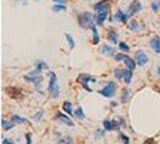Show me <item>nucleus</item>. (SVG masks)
<instances>
[{
    "label": "nucleus",
    "instance_id": "1",
    "mask_svg": "<svg viewBox=\"0 0 160 144\" xmlns=\"http://www.w3.org/2000/svg\"><path fill=\"white\" fill-rule=\"evenodd\" d=\"M93 9L97 11L95 24L97 25H104V23H105V19H107V17H108V13H110V5L102 0V2H99V3H97V5L93 6Z\"/></svg>",
    "mask_w": 160,
    "mask_h": 144
},
{
    "label": "nucleus",
    "instance_id": "2",
    "mask_svg": "<svg viewBox=\"0 0 160 144\" xmlns=\"http://www.w3.org/2000/svg\"><path fill=\"white\" fill-rule=\"evenodd\" d=\"M77 21H79V25L82 28H93L95 27V17H93V13L91 12H82L79 13V17H77Z\"/></svg>",
    "mask_w": 160,
    "mask_h": 144
},
{
    "label": "nucleus",
    "instance_id": "3",
    "mask_svg": "<svg viewBox=\"0 0 160 144\" xmlns=\"http://www.w3.org/2000/svg\"><path fill=\"white\" fill-rule=\"evenodd\" d=\"M133 70H129V69H114V76L117 79H122L125 82L126 85H131L132 82V77H133Z\"/></svg>",
    "mask_w": 160,
    "mask_h": 144
},
{
    "label": "nucleus",
    "instance_id": "4",
    "mask_svg": "<svg viewBox=\"0 0 160 144\" xmlns=\"http://www.w3.org/2000/svg\"><path fill=\"white\" fill-rule=\"evenodd\" d=\"M48 92L52 98H58L59 97V86H58V77L55 73H51V80H49V88H48Z\"/></svg>",
    "mask_w": 160,
    "mask_h": 144
},
{
    "label": "nucleus",
    "instance_id": "5",
    "mask_svg": "<svg viewBox=\"0 0 160 144\" xmlns=\"http://www.w3.org/2000/svg\"><path fill=\"white\" fill-rule=\"evenodd\" d=\"M42 75H40L39 70H33L31 73H28V75L24 76V80L25 82H31V83H34V86L37 88V89H40V83H42Z\"/></svg>",
    "mask_w": 160,
    "mask_h": 144
},
{
    "label": "nucleus",
    "instance_id": "6",
    "mask_svg": "<svg viewBox=\"0 0 160 144\" xmlns=\"http://www.w3.org/2000/svg\"><path fill=\"white\" fill-rule=\"evenodd\" d=\"M114 59L116 61H122V63H125L126 69H129V70H133L135 67H137V61H135V59H132L131 57L125 55V54H116Z\"/></svg>",
    "mask_w": 160,
    "mask_h": 144
},
{
    "label": "nucleus",
    "instance_id": "7",
    "mask_svg": "<svg viewBox=\"0 0 160 144\" xmlns=\"http://www.w3.org/2000/svg\"><path fill=\"white\" fill-rule=\"evenodd\" d=\"M116 89H117V85H116L114 82H108V83H107L102 89H99L98 92L101 94L102 97H105V98H113L114 97Z\"/></svg>",
    "mask_w": 160,
    "mask_h": 144
},
{
    "label": "nucleus",
    "instance_id": "8",
    "mask_svg": "<svg viewBox=\"0 0 160 144\" xmlns=\"http://www.w3.org/2000/svg\"><path fill=\"white\" fill-rule=\"evenodd\" d=\"M77 80H79V83L82 85V86H83V89H86L88 92H92V89H91L89 86H88V83H89V82H95V77H93V76L82 73V75H79Z\"/></svg>",
    "mask_w": 160,
    "mask_h": 144
},
{
    "label": "nucleus",
    "instance_id": "9",
    "mask_svg": "<svg viewBox=\"0 0 160 144\" xmlns=\"http://www.w3.org/2000/svg\"><path fill=\"white\" fill-rule=\"evenodd\" d=\"M110 19H111L113 23H123V24H126L128 21H129V17H128V13H126V12L117 11L114 13V17H111Z\"/></svg>",
    "mask_w": 160,
    "mask_h": 144
},
{
    "label": "nucleus",
    "instance_id": "10",
    "mask_svg": "<svg viewBox=\"0 0 160 144\" xmlns=\"http://www.w3.org/2000/svg\"><path fill=\"white\" fill-rule=\"evenodd\" d=\"M142 9V5L138 2V0H135V2H132L131 5H129V8H128V11H126V13H128V17H132V15H135V13H138V12Z\"/></svg>",
    "mask_w": 160,
    "mask_h": 144
},
{
    "label": "nucleus",
    "instance_id": "11",
    "mask_svg": "<svg viewBox=\"0 0 160 144\" xmlns=\"http://www.w3.org/2000/svg\"><path fill=\"white\" fill-rule=\"evenodd\" d=\"M135 61H137V65L142 67V65H145V64L148 63V57H147V54H145V52L138 51L137 54H135Z\"/></svg>",
    "mask_w": 160,
    "mask_h": 144
},
{
    "label": "nucleus",
    "instance_id": "12",
    "mask_svg": "<svg viewBox=\"0 0 160 144\" xmlns=\"http://www.w3.org/2000/svg\"><path fill=\"white\" fill-rule=\"evenodd\" d=\"M6 92L11 95V98H15V100H21V98H22V92H21L18 88H8Z\"/></svg>",
    "mask_w": 160,
    "mask_h": 144
},
{
    "label": "nucleus",
    "instance_id": "13",
    "mask_svg": "<svg viewBox=\"0 0 160 144\" xmlns=\"http://www.w3.org/2000/svg\"><path fill=\"white\" fill-rule=\"evenodd\" d=\"M57 119H58L59 122H61V123H65V125H68V126H74L73 121L70 119L68 116L64 115V113H58V115H57Z\"/></svg>",
    "mask_w": 160,
    "mask_h": 144
},
{
    "label": "nucleus",
    "instance_id": "14",
    "mask_svg": "<svg viewBox=\"0 0 160 144\" xmlns=\"http://www.w3.org/2000/svg\"><path fill=\"white\" fill-rule=\"evenodd\" d=\"M150 46L154 49V52L156 54H160V37H153L151 40H150Z\"/></svg>",
    "mask_w": 160,
    "mask_h": 144
},
{
    "label": "nucleus",
    "instance_id": "15",
    "mask_svg": "<svg viewBox=\"0 0 160 144\" xmlns=\"http://www.w3.org/2000/svg\"><path fill=\"white\" fill-rule=\"evenodd\" d=\"M102 126H104V131H113L114 129V122L111 119H105L102 122Z\"/></svg>",
    "mask_w": 160,
    "mask_h": 144
},
{
    "label": "nucleus",
    "instance_id": "16",
    "mask_svg": "<svg viewBox=\"0 0 160 144\" xmlns=\"http://www.w3.org/2000/svg\"><path fill=\"white\" fill-rule=\"evenodd\" d=\"M99 52H101V54H105V55H116L114 49H113L111 46H108V45H102L101 49H99Z\"/></svg>",
    "mask_w": 160,
    "mask_h": 144
},
{
    "label": "nucleus",
    "instance_id": "17",
    "mask_svg": "<svg viewBox=\"0 0 160 144\" xmlns=\"http://www.w3.org/2000/svg\"><path fill=\"white\" fill-rule=\"evenodd\" d=\"M15 126V122L13 121H6V119H2V128L5 129V131H9L12 128Z\"/></svg>",
    "mask_w": 160,
    "mask_h": 144
},
{
    "label": "nucleus",
    "instance_id": "18",
    "mask_svg": "<svg viewBox=\"0 0 160 144\" xmlns=\"http://www.w3.org/2000/svg\"><path fill=\"white\" fill-rule=\"evenodd\" d=\"M129 98H131V92L128 89H123L122 91V97H120V103H128Z\"/></svg>",
    "mask_w": 160,
    "mask_h": 144
},
{
    "label": "nucleus",
    "instance_id": "19",
    "mask_svg": "<svg viewBox=\"0 0 160 144\" xmlns=\"http://www.w3.org/2000/svg\"><path fill=\"white\" fill-rule=\"evenodd\" d=\"M62 110L65 113H68V115H73V113H74V111H73V105H71L70 101H65V103L62 104Z\"/></svg>",
    "mask_w": 160,
    "mask_h": 144
},
{
    "label": "nucleus",
    "instance_id": "20",
    "mask_svg": "<svg viewBox=\"0 0 160 144\" xmlns=\"http://www.w3.org/2000/svg\"><path fill=\"white\" fill-rule=\"evenodd\" d=\"M58 144H74V140L71 138V137H68V135H65V137H61V138H59Z\"/></svg>",
    "mask_w": 160,
    "mask_h": 144
},
{
    "label": "nucleus",
    "instance_id": "21",
    "mask_svg": "<svg viewBox=\"0 0 160 144\" xmlns=\"http://www.w3.org/2000/svg\"><path fill=\"white\" fill-rule=\"evenodd\" d=\"M92 34H93V37H92V42H93L95 45H98V43H99V33H98V30H97V25L92 28Z\"/></svg>",
    "mask_w": 160,
    "mask_h": 144
},
{
    "label": "nucleus",
    "instance_id": "22",
    "mask_svg": "<svg viewBox=\"0 0 160 144\" xmlns=\"http://www.w3.org/2000/svg\"><path fill=\"white\" fill-rule=\"evenodd\" d=\"M52 11H55V12H65V11H67V6H65V5H59V3H55V5L52 6Z\"/></svg>",
    "mask_w": 160,
    "mask_h": 144
},
{
    "label": "nucleus",
    "instance_id": "23",
    "mask_svg": "<svg viewBox=\"0 0 160 144\" xmlns=\"http://www.w3.org/2000/svg\"><path fill=\"white\" fill-rule=\"evenodd\" d=\"M74 116L77 117V119H85V111H83V109L82 107H77V109L74 110Z\"/></svg>",
    "mask_w": 160,
    "mask_h": 144
},
{
    "label": "nucleus",
    "instance_id": "24",
    "mask_svg": "<svg viewBox=\"0 0 160 144\" xmlns=\"http://www.w3.org/2000/svg\"><path fill=\"white\" fill-rule=\"evenodd\" d=\"M48 69V64L43 63V61H36V70H39L40 73L43 71V70Z\"/></svg>",
    "mask_w": 160,
    "mask_h": 144
},
{
    "label": "nucleus",
    "instance_id": "25",
    "mask_svg": "<svg viewBox=\"0 0 160 144\" xmlns=\"http://www.w3.org/2000/svg\"><path fill=\"white\" fill-rule=\"evenodd\" d=\"M12 121L15 122V123H27V119H24V117H21V116H18V115H13L12 116Z\"/></svg>",
    "mask_w": 160,
    "mask_h": 144
},
{
    "label": "nucleus",
    "instance_id": "26",
    "mask_svg": "<svg viewBox=\"0 0 160 144\" xmlns=\"http://www.w3.org/2000/svg\"><path fill=\"white\" fill-rule=\"evenodd\" d=\"M119 49L122 52H129V51H131V46H129L128 43H125V42H120V43H119Z\"/></svg>",
    "mask_w": 160,
    "mask_h": 144
},
{
    "label": "nucleus",
    "instance_id": "27",
    "mask_svg": "<svg viewBox=\"0 0 160 144\" xmlns=\"http://www.w3.org/2000/svg\"><path fill=\"white\" fill-rule=\"evenodd\" d=\"M108 40L111 42V43H117V33L116 31H110L108 33Z\"/></svg>",
    "mask_w": 160,
    "mask_h": 144
},
{
    "label": "nucleus",
    "instance_id": "28",
    "mask_svg": "<svg viewBox=\"0 0 160 144\" xmlns=\"http://www.w3.org/2000/svg\"><path fill=\"white\" fill-rule=\"evenodd\" d=\"M65 39H67V42H68L70 49H74L76 43H74V40H73V36H71V34H65Z\"/></svg>",
    "mask_w": 160,
    "mask_h": 144
},
{
    "label": "nucleus",
    "instance_id": "29",
    "mask_svg": "<svg viewBox=\"0 0 160 144\" xmlns=\"http://www.w3.org/2000/svg\"><path fill=\"white\" fill-rule=\"evenodd\" d=\"M129 30H132V31L139 30V23H138V21H132V23L129 24Z\"/></svg>",
    "mask_w": 160,
    "mask_h": 144
},
{
    "label": "nucleus",
    "instance_id": "30",
    "mask_svg": "<svg viewBox=\"0 0 160 144\" xmlns=\"http://www.w3.org/2000/svg\"><path fill=\"white\" fill-rule=\"evenodd\" d=\"M151 9H153L154 12L159 11V9H160V2H159V0H156V2H153V3H151Z\"/></svg>",
    "mask_w": 160,
    "mask_h": 144
},
{
    "label": "nucleus",
    "instance_id": "31",
    "mask_svg": "<svg viewBox=\"0 0 160 144\" xmlns=\"http://www.w3.org/2000/svg\"><path fill=\"white\" fill-rule=\"evenodd\" d=\"M120 138H122L123 144H129V137H128L125 132H120Z\"/></svg>",
    "mask_w": 160,
    "mask_h": 144
},
{
    "label": "nucleus",
    "instance_id": "32",
    "mask_svg": "<svg viewBox=\"0 0 160 144\" xmlns=\"http://www.w3.org/2000/svg\"><path fill=\"white\" fill-rule=\"evenodd\" d=\"M42 117H43V110H40L39 113H37V115L34 116V121H37V122H39L40 119H42Z\"/></svg>",
    "mask_w": 160,
    "mask_h": 144
},
{
    "label": "nucleus",
    "instance_id": "33",
    "mask_svg": "<svg viewBox=\"0 0 160 144\" xmlns=\"http://www.w3.org/2000/svg\"><path fill=\"white\" fill-rule=\"evenodd\" d=\"M101 137H104V131H101V129H98L97 134H95V138H101Z\"/></svg>",
    "mask_w": 160,
    "mask_h": 144
},
{
    "label": "nucleus",
    "instance_id": "34",
    "mask_svg": "<svg viewBox=\"0 0 160 144\" xmlns=\"http://www.w3.org/2000/svg\"><path fill=\"white\" fill-rule=\"evenodd\" d=\"M25 144H31V134H25Z\"/></svg>",
    "mask_w": 160,
    "mask_h": 144
},
{
    "label": "nucleus",
    "instance_id": "35",
    "mask_svg": "<svg viewBox=\"0 0 160 144\" xmlns=\"http://www.w3.org/2000/svg\"><path fill=\"white\" fill-rule=\"evenodd\" d=\"M144 144H156V140L154 138H147L144 141Z\"/></svg>",
    "mask_w": 160,
    "mask_h": 144
},
{
    "label": "nucleus",
    "instance_id": "36",
    "mask_svg": "<svg viewBox=\"0 0 160 144\" xmlns=\"http://www.w3.org/2000/svg\"><path fill=\"white\" fill-rule=\"evenodd\" d=\"M3 144H15L12 140H9V138H3Z\"/></svg>",
    "mask_w": 160,
    "mask_h": 144
},
{
    "label": "nucleus",
    "instance_id": "37",
    "mask_svg": "<svg viewBox=\"0 0 160 144\" xmlns=\"http://www.w3.org/2000/svg\"><path fill=\"white\" fill-rule=\"evenodd\" d=\"M53 2H55V3H59V5H64L67 0H53Z\"/></svg>",
    "mask_w": 160,
    "mask_h": 144
},
{
    "label": "nucleus",
    "instance_id": "38",
    "mask_svg": "<svg viewBox=\"0 0 160 144\" xmlns=\"http://www.w3.org/2000/svg\"><path fill=\"white\" fill-rule=\"evenodd\" d=\"M156 71H157V76H160V67H157V69H156Z\"/></svg>",
    "mask_w": 160,
    "mask_h": 144
},
{
    "label": "nucleus",
    "instance_id": "39",
    "mask_svg": "<svg viewBox=\"0 0 160 144\" xmlns=\"http://www.w3.org/2000/svg\"><path fill=\"white\" fill-rule=\"evenodd\" d=\"M21 2H22V3H27V0H21Z\"/></svg>",
    "mask_w": 160,
    "mask_h": 144
}]
</instances>
